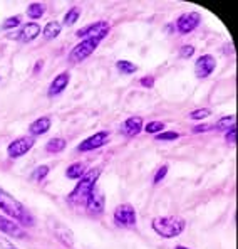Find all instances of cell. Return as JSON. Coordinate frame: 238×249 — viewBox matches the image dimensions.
I'll return each mask as SVG.
<instances>
[{"instance_id":"26","label":"cell","mask_w":238,"mask_h":249,"mask_svg":"<svg viewBox=\"0 0 238 249\" xmlns=\"http://www.w3.org/2000/svg\"><path fill=\"white\" fill-rule=\"evenodd\" d=\"M19 25H20V16H14L3 22L2 29L3 31H10V29H16V27H19Z\"/></svg>"},{"instance_id":"13","label":"cell","mask_w":238,"mask_h":249,"mask_svg":"<svg viewBox=\"0 0 238 249\" xmlns=\"http://www.w3.org/2000/svg\"><path fill=\"white\" fill-rule=\"evenodd\" d=\"M141 131H143V118L141 116H131V118H127L126 122L123 123V126H121V133L127 138L136 137V135H139Z\"/></svg>"},{"instance_id":"5","label":"cell","mask_w":238,"mask_h":249,"mask_svg":"<svg viewBox=\"0 0 238 249\" xmlns=\"http://www.w3.org/2000/svg\"><path fill=\"white\" fill-rule=\"evenodd\" d=\"M99 42H101V39H82V41H80L78 46L71 51V54H69V61L71 62H82L84 59H87V57H89L91 54L97 49Z\"/></svg>"},{"instance_id":"2","label":"cell","mask_w":238,"mask_h":249,"mask_svg":"<svg viewBox=\"0 0 238 249\" xmlns=\"http://www.w3.org/2000/svg\"><path fill=\"white\" fill-rule=\"evenodd\" d=\"M99 175H101V170L99 168H93V170L86 172L82 177L79 178L78 185L74 187L71 194H69L67 200L76 207H82L86 206V200L87 197L91 196L93 189L97 185V180H99Z\"/></svg>"},{"instance_id":"11","label":"cell","mask_w":238,"mask_h":249,"mask_svg":"<svg viewBox=\"0 0 238 249\" xmlns=\"http://www.w3.org/2000/svg\"><path fill=\"white\" fill-rule=\"evenodd\" d=\"M217 68V61L211 54H203L195 62V74L198 79H205L211 74Z\"/></svg>"},{"instance_id":"20","label":"cell","mask_w":238,"mask_h":249,"mask_svg":"<svg viewBox=\"0 0 238 249\" xmlns=\"http://www.w3.org/2000/svg\"><path fill=\"white\" fill-rule=\"evenodd\" d=\"M57 229H56V236L57 239H61L65 246H72L74 244V239H72V232L69 231L65 226H61V224H56Z\"/></svg>"},{"instance_id":"34","label":"cell","mask_w":238,"mask_h":249,"mask_svg":"<svg viewBox=\"0 0 238 249\" xmlns=\"http://www.w3.org/2000/svg\"><path fill=\"white\" fill-rule=\"evenodd\" d=\"M0 249H17V248L14 246V244L10 243L9 239H5V237L0 236Z\"/></svg>"},{"instance_id":"32","label":"cell","mask_w":238,"mask_h":249,"mask_svg":"<svg viewBox=\"0 0 238 249\" xmlns=\"http://www.w3.org/2000/svg\"><path fill=\"white\" fill-rule=\"evenodd\" d=\"M141 86L143 88H148V89H151L153 86H155V78L153 76H144V78H141Z\"/></svg>"},{"instance_id":"37","label":"cell","mask_w":238,"mask_h":249,"mask_svg":"<svg viewBox=\"0 0 238 249\" xmlns=\"http://www.w3.org/2000/svg\"><path fill=\"white\" fill-rule=\"evenodd\" d=\"M175 249H190V248H185V246H176Z\"/></svg>"},{"instance_id":"27","label":"cell","mask_w":238,"mask_h":249,"mask_svg":"<svg viewBox=\"0 0 238 249\" xmlns=\"http://www.w3.org/2000/svg\"><path fill=\"white\" fill-rule=\"evenodd\" d=\"M211 115V111L208 108H200V109H195V111L190 113V118L191 120H205Z\"/></svg>"},{"instance_id":"3","label":"cell","mask_w":238,"mask_h":249,"mask_svg":"<svg viewBox=\"0 0 238 249\" xmlns=\"http://www.w3.org/2000/svg\"><path fill=\"white\" fill-rule=\"evenodd\" d=\"M151 228L158 236L164 237V239H173L185 231L186 221L179 215H159V217L153 219Z\"/></svg>"},{"instance_id":"14","label":"cell","mask_w":238,"mask_h":249,"mask_svg":"<svg viewBox=\"0 0 238 249\" xmlns=\"http://www.w3.org/2000/svg\"><path fill=\"white\" fill-rule=\"evenodd\" d=\"M42 32V29H40L39 24H35V22H29V24H25L24 27H22V31L19 32V41L22 42H32L34 39L39 37V34Z\"/></svg>"},{"instance_id":"19","label":"cell","mask_w":238,"mask_h":249,"mask_svg":"<svg viewBox=\"0 0 238 249\" xmlns=\"http://www.w3.org/2000/svg\"><path fill=\"white\" fill-rule=\"evenodd\" d=\"M65 145H67V142H65L64 138H59V137L50 138L46 145V152L47 153H61L62 150L65 148Z\"/></svg>"},{"instance_id":"7","label":"cell","mask_w":238,"mask_h":249,"mask_svg":"<svg viewBox=\"0 0 238 249\" xmlns=\"http://www.w3.org/2000/svg\"><path fill=\"white\" fill-rule=\"evenodd\" d=\"M104 206H106V197H104V192L99 185H96L91 192V196L87 197L86 200V207L87 212L93 215H101L104 212Z\"/></svg>"},{"instance_id":"8","label":"cell","mask_w":238,"mask_h":249,"mask_svg":"<svg viewBox=\"0 0 238 249\" xmlns=\"http://www.w3.org/2000/svg\"><path fill=\"white\" fill-rule=\"evenodd\" d=\"M34 143H35V140L32 137L16 138V140L10 142V145L7 146V153H9V157H12V159H20V157H24L25 153L34 146Z\"/></svg>"},{"instance_id":"6","label":"cell","mask_w":238,"mask_h":249,"mask_svg":"<svg viewBox=\"0 0 238 249\" xmlns=\"http://www.w3.org/2000/svg\"><path fill=\"white\" fill-rule=\"evenodd\" d=\"M109 29H111L109 27V22L99 20V22H94V24L79 29V31L76 32V36L80 39H101L102 41V39L109 34Z\"/></svg>"},{"instance_id":"28","label":"cell","mask_w":238,"mask_h":249,"mask_svg":"<svg viewBox=\"0 0 238 249\" xmlns=\"http://www.w3.org/2000/svg\"><path fill=\"white\" fill-rule=\"evenodd\" d=\"M179 135L176 131H161V133L156 137V140L158 142H173V140H178Z\"/></svg>"},{"instance_id":"17","label":"cell","mask_w":238,"mask_h":249,"mask_svg":"<svg viewBox=\"0 0 238 249\" xmlns=\"http://www.w3.org/2000/svg\"><path fill=\"white\" fill-rule=\"evenodd\" d=\"M84 174H86V165H84L82 162L72 163V165H69L67 170H65V175H67L69 178H72V180H79Z\"/></svg>"},{"instance_id":"12","label":"cell","mask_w":238,"mask_h":249,"mask_svg":"<svg viewBox=\"0 0 238 249\" xmlns=\"http://www.w3.org/2000/svg\"><path fill=\"white\" fill-rule=\"evenodd\" d=\"M0 232H3L5 236L19 237V239L25 236V231L22 226H19L16 221H12V219L3 217L2 214H0Z\"/></svg>"},{"instance_id":"30","label":"cell","mask_w":238,"mask_h":249,"mask_svg":"<svg viewBox=\"0 0 238 249\" xmlns=\"http://www.w3.org/2000/svg\"><path fill=\"white\" fill-rule=\"evenodd\" d=\"M193 54H195V47L193 46H183L181 49H179V56H181L183 59H190Z\"/></svg>"},{"instance_id":"16","label":"cell","mask_w":238,"mask_h":249,"mask_svg":"<svg viewBox=\"0 0 238 249\" xmlns=\"http://www.w3.org/2000/svg\"><path fill=\"white\" fill-rule=\"evenodd\" d=\"M69 81H71V76H69V72H61L59 76H56V79H54L52 83H50L49 86V96H57V94H61L62 91L67 88Z\"/></svg>"},{"instance_id":"25","label":"cell","mask_w":238,"mask_h":249,"mask_svg":"<svg viewBox=\"0 0 238 249\" xmlns=\"http://www.w3.org/2000/svg\"><path fill=\"white\" fill-rule=\"evenodd\" d=\"M49 175V167L47 165H40V167H37L35 168L34 172H32V175H31V178L32 180H35V182H42L44 178Z\"/></svg>"},{"instance_id":"33","label":"cell","mask_w":238,"mask_h":249,"mask_svg":"<svg viewBox=\"0 0 238 249\" xmlns=\"http://www.w3.org/2000/svg\"><path fill=\"white\" fill-rule=\"evenodd\" d=\"M226 142H228V143H235L237 142V128L235 126H232L228 131H226Z\"/></svg>"},{"instance_id":"4","label":"cell","mask_w":238,"mask_h":249,"mask_svg":"<svg viewBox=\"0 0 238 249\" xmlns=\"http://www.w3.org/2000/svg\"><path fill=\"white\" fill-rule=\"evenodd\" d=\"M112 219H114L118 228H134L138 222L136 209L131 206V204H119V206L114 209Z\"/></svg>"},{"instance_id":"31","label":"cell","mask_w":238,"mask_h":249,"mask_svg":"<svg viewBox=\"0 0 238 249\" xmlns=\"http://www.w3.org/2000/svg\"><path fill=\"white\" fill-rule=\"evenodd\" d=\"M166 175H168V165L159 167L158 172H156V175H155V178H153V182H155V184H159V182L163 180Z\"/></svg>"},{"instance_id":"22","label":"cell","mask_w":238,"mask_h":249,"mask_svg":"<svg viewBox=\"0 0 238 249\" xmlns=\"http://www.w3.org/2000/svg\"><path fill=\"white\" fill-rule=\"evenodd\" d=\"M116 68H118L123 74H133V72L138 71V66L133 64L131 61H126V59H121L116 62Z\"/></svg>"},{"instance_id":"18","label":"cell","mask_w":238,"mask_h":249,"mask_svg":"<svg viewBox=\"0 0 238 249\" xmlns=\"http://www.w3.org/2000/svg\"><path fill=\"white\" fill-rule=\"evenodd\" d=\"M61 31H62V25L59 24V22L52 20V22H47L46 27H44V31H42V34L46 39H56L57 36L61 34Z\"/></svg>"},{"instance_id":"24","label":"cell","mask_w":238,"mask_h":249,"mask_svg":"<svg viewBox=\"0 0 238 249\" xmlns=\"http://www.w3.org/2000/svg\"><path fill=\"white\" fill-rule=\"evenodd\" d=\"M232 126H235V116L230 115V116H223V118H220L217 123H215V128L217 130H226L228 131Z\"/></svg>"},{"instance_id":"10","label":"cell","mask_w":238,"mask_h":249,"mask_svg":"<svg viewBox=\"0 0 238 249\" xmlns=\"http://www.w3.org/2000/svg\"><path fill=\"white\" fill-rule=\"evenodd\" d=\"M109 142V131H97V133L91 135L89 138L78 145V152H93L101 146H104Z\"/></svg>"},{"instance_id":"15","label":"cell","mask_w":238,"mask_h":249,"mask_svg":"<svg viewBox=\"0 0 238 249\" xmlns=\"http://www.w3.org/2000/svg\"><path fill=\"white\" fill-rule=\"evenodd\" d=\"M50 126H52V120L49 118V116H42V118H37L34 123H31V126H29V133H31V137H40V135L47 133V131L50 130Z\"/></svg>"},{"instance_id":"1","label":"cell","mask_w":238,"mask_h":249,"mask_svg":"<svg viewBox=\"0 0 238 249\" xmlns=\"http://www.w3.org/2000/svg\"><path fill=\"white\" fill-rule=\"evenodd\" d=\"M0 209L19 226H29V228L34 226L35 219L32 212L22 202H19L16 197L10 196L7 190H3L2 187H0Z\"/></svg>"},{"instance_id":"9","label":"cell","mask_w":238,"mask_h":249,"mask_svg":"<svg viewBox=\"0 0 238 249\" xmlns=\"http://www.w3.org/2000/svg\"><path fill=\"white\" fill-rule=\"evenodd\" d=\"M200 22H201V16L198 12H186L178 17L176 29L179 34H190V32H193L198 27Z\"/></svg>"},{"instance_id":"35","label":"cell","mask_w":238,"mask_h":249,"mask_svg":"<svg viewBox=\"0 0 238 249\" xmlns=\"http://www.w3.org/2000/svg\"><path fill=\"white\" fill-rule=\"evenodd\" d=\"M208 130H211V126L205 123V124H198V126L193 128V133H201V131H208Z\"/></svg>"},{"instance_id":"36","label":"cell","mask_w":238,"mask_h":249,"mask_svg":"<svg viewBox=\"0 0 238 249\" xmlns=\"http://www.w3.org/2000/svg\"><path fill=\"white\" fill-rule=\"evenodd\" d=\"M40 66H44V62H42V61H39V62H37V66H35V69H34L35 72H37L39 69H40Z\"/></svg>"},{"instance_id":"29","label":"cell","mask_w":238,"mask_h":249,"mask_svg":"<svg viewBox=\"0 0 238 249\" xmlns=\"http://www.w3.org/2000/svg\"><path fill=\"white\" fill-rule=\"evenodd\" d=\"M164 128V123L161 122H149L146 126H143V130H146L148 133H159V131H163Z\"/></svg>"},{"instance_id":"21","label":"cell","mask_w":238,"mask_h":249,"mask_svg":"<svg viewBox=\"0 0 238 249\" xmlns=\"http://www.w3.org/2000/svg\"><path fill=\"white\" fill-rule=\"evenodd\" d=\"M44 14H46V5H44V3L34 2L27 7V16L31 17V19H40Z\"/></svg>"},{"instance_id":"23","label":"cell","mask_w":238,"mask_h":249,"mask_svg":"<svg viewBox=\"0 0 238 249\" xmlns=\"http://www.w3.org/2000/svg\"><path fill=\"white\" fill-rule=\"evenodd\" d=\"M79 16H80V9H79V7H72V9L64 16V25H67V27L74 25L76 22L79 20Z\"/></svg>"}]
</instances>
